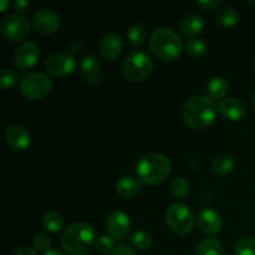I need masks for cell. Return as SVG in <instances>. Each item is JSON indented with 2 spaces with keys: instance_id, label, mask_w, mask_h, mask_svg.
Masks as SVG:
<instances>
[{
  "instance_id": "1",
  "label": "cell",
  "mask_w": 255,
  "mask_h": 255,
  "mask_svg": "<svg viewBox=\"0 0 255 255\" xmlns=\"http://www.w3.org/2000/svg\"><path fill=\"white\" fill-rule=\"evenodd\" d=\"M218 107L211 97L197 95L187 100L182 114L186 124L194 129L208 128L217 117Z\"/></svg>"
},
{
  "instance_id": "2",
  "label": "cell",
  "mask_w": 255,
  "mask_h": 255,
  "mask_svg": "<svg viewBox=\"0 0 255 255\" xmlns=\"http://www.w3.org/2000/svg\"><path fill=\"white\" fill-rule=\"evenodd\" d=\"M172 171V163L162 153H147L137 162L136 172L139 181L147 186H157L168 178Z\"/></svg>"
},
{
  "instance_id": "3",
  "label": "cell",
  "mask_w": 255,
  "mask_h": 255,
  "mask_svg": "<svg viewBox=\"0 0 255 255\" xmlns=\"http://www.w3.org/2000/svg\"><path fill=\"white\" fill-rule=\"evenodd\" d=\"M96 242L95 229L87 222L71 224L61 237V246L70 255H86Z\"/></svg>"
},
{
  "instance_id": "4",
  "label": "cell",
  "mask_w": 255,
  "mask_h": 255,
  "mask_svg": "<svg viewBox=\"0 0 255 255\" xmlns=\"http://www.w3.org/2000/svg\"><path fill=\"white\" fill-rule=\"evenodd\" d=\"M149 49L162 61H174L183 51V41L174 30L158 27L149 37Z\"/></svg>"
},
{
  "instance_id": "5",
  "label": "cell",
  "mask_w": 255,
  "mask_h": 255,
  "mask_svg": "<svg viewBox=\"0 0 255 255\" xmlns=\"http://www.w3.org/2000/svg\"><path fill=\"white\" fill-rule=\"evenodd\" d=\"M153 71V61L147 52L137 50L126 57L122 66L125 77L132 82L146 80Z\"/></svg>"
},
{
  "instance_id": "6",
  "label": "cell",
  "mask_w": 255,
  "mask_h": 255,
  "mask_svg": "<svg viewBox=\"0 0 255 255\" xmlns=\"http://www.w3.org/2000/svg\"><path fill=\"white\" fill-rule=\"evenodd\" d=\"M52 89V81L46 74L40 71L29 72L21 77L20 90L21 94L31 101L45 99Z\"/></svg>"
},
{
  "instance_id": "7",
  "label": "cell",
  "mask_w": 255,
  "mask_h": 255,
  "mask_svg": "<svg viewBox=\"0 0 255 255\" xmlns=\"http://www.w3.org/2000/svg\"><path fill=\"white\" fill-rule=\"evenodd\" d=\"M166 223L174 233L184 236L193 231L196 219L188 206L183 203H174L167 209Z\"/></svg>"
},
{
  "instance_id": "8",
  "label": "cell",
  "mask_w": 255,
  "mask_h": 255,
  "mask_svg": "<svg viewBox=\"0 0 255 255\" xmlns=\"http://www.w3.org/2000/svg\"><path fill=\"white\" fill-rule=\"evenodd\" d=\"M1 32L10 41H22L30 34V24L22 15H7L1 21Z\"/></svg>"
},
{
  "instance_id": "9",
  "label": "cell",
  "mask_w": 255,
  "mask_h": 255,
  "mask_svg": "<svg viewBox=\"0 0 255 255\" xmlns=\"http://www.w3.org/2000/svg\"><path fill=\"white\" fill-rule=\"evenodd\" d=\"M45 69L55 77H65L71 75L76 69V60L67 52H57L45 61Z\"/></svg>"
},
{
  "instance_id": "10",
  "label": "cell",
  "mask_w": 255,
  "mask_h": 255,
  "mask_svg": "<svg viewBox=\"0 0 255 255\" xmlns=\"http://www.w3.org/2000/svg\"><path fill=\"white\" fill-rule=\"evenodd\" d=\"M31 25L35 31L40 35H51L59 30L61 25V19L59 14L51 9L37 10L31 20Z\"/></svg>"
},
{
  "instance_id": "11",
  "label": "cell",
  "mask_w": 255,
  "mask_h": 255,
  "mask_svg": "<svg viewBox=\"0 0 255 255\" xmlns=\"http://www.w3.org/2000/svg\"><path fill=\"white\" fill-rule=\"evenodd\" d=\"M107 231L114 239H125L131 231V219L126 212L121 209H114L110 212L106 221Z\"/></svg>"
},
{
  "instance_id": "12",
  "label": "cell",
  "mask_w": 255,
  "mask_h": 255,
  "mask_svg": "<svg viewBox=\"0 0 255 255\" xmlns=\"http://www.w3.org/2000/svg\"><path fill=\"white\" fill-rule=\"evenodd\" d=\"M40 57V49L36 42L24 41L16 47L14 54V62L17 69L29 70L36 65Z\"/></svg>"
},
{
  "instance_id": "13",
  "label": "cell",
  "mask_w": 255,
  "mask_h": 255,
  "mask_svg": "<svg viewBox=\"0 0 255 255\" xmlns=\"http://www.w3.org/2000/svg\"><path fill=\"white\" fill-rule=\"evenodd\" d=\"M196 222L199 231L204 234H209V236L218 234L223 227V219H222L221 214L211 208L202 209L197 216Z\"/></svg>"
},
{
  "instance_id": "14",
  "label": "cell",
  "mask_w": 255,
  "mask_h": 255,
  "mask_svg": "<svg viewBox=\"0 0 255 255\" xmlns=\"http://www.w3.org/2000/svg\"><path fill=\"white\" fill-rule=\"evenodd\" d=\"M5 142L15 151H25L31 143V137L27 129L20 125H11L5 131Z\"/></svg>"
},
{
  "instance_id": "15",
  "label": "cell",
  "mask_w": 255,
  "mask_h": 255,
  "mask_svg": "<svg viewBox=\"0 0 255 255\" xmlns=\"http://www.w3.org/2000/svg\"><path fill=\"white\" fill-rule=\"evenodd\" d=\"M124 50V42L116 32H109L100 41V52L107 61H115L119 59Z\"/></svg>"
},
{
  "instance_id": "16",
  "label": "cell",
  "mask_w": 255,
  "mask_h": 255,
  "mask_svg": "<svg viewBox=\"0 0 255 255\" xmlns=\"http://www.w3.org/2000/svg\"><path fill=\"white\" fill-rule=\"evenodd\" d=\"M219 112L222 116L231 121H239L246 115V105L237 97H227L219 104Z\"/></svg>"
},
{
  "instance_id": "17",
  "label": "cell",
  "mask_w": 255,
  "mask_h": 255,
  "mask_svg": "<svg viewBox=\"0 0 255 255\" xmlns=\"http://www.w3.org/2000/svg\"><path fill=\"white\" fill-rule=\"evenodd\" d=\"M80 70H81L82 79L87 84H97L101 79V64L94 55H86L82 57L81 62H80Z\"/></svg>"
},
{
  "instance_id": "18",
  "label": "cell",
  "mask_w": 255,
  "mask_h": 255,
  "mask_svg": "<svg viewBox=\"0 0 255 255\" xmlns=\"http://www.w3.org/2000/svg\"><path fill=\"white\" fill-rule=\"evenodd\" d=\"M204 29V20L199 14H189L182 20V34L188 39H196Z\"/></svg>"
},
{
  "instance_id": "19",
  "label": "cell",
  "mask_w": 255,
  "mask_h": 255,
  "mask_svg": "<svg viewBox=\"0 0 255 255\" xmlns=\"http://www.w3.org/2000/svg\"><path fill=\"white\" fill-rule=\"evenodd\" d=\"M117 193L125 198H131V197L137 196L141 191V183L138 179L133 177H122L116 183Z\"/></svg>"
},
{
  "instance_id": "20",
  "label": "cell",
  "mask_w": 255,
  "mask_h": 255,
  "mask_svg": "<svg viewBox=\"0 0 255 255\" xmlns=\"http://www.w3.org/2000/svg\"><path fill=\"white\" fill-rule=\"evenodd\" d=\"M236 167V161L232 154L219 153L212 161V169L218 176H227Z\"/></svg>"
},
{
  "instance_id": "21",
  "label": "cell",
  "mask_w": 255,
  "mask_h": 255,
  "mask_svg": "<svg viewBox=\"0 0 255 255\" xmlns=\"http://www.w3.org/2000/svg\"><path fill=\"white\" fill-rule=\"evenodd\" d=\"M228 89L229 84L226 77L223 76L213 77L207 84V94H208V97H211L212 100H219L224 97L227 92H228Z\"/></svg>"
},
{
  "instance_id": "22",
  "label": "cell",
  "mask_w": 255,
  "mask_h": 255,
  "mask_svg": "<svg viewBox=\"0 0 255 255\" xmlns=\"http://www.w3.org/2000/svg\"><path fill=\"white\" fill-rule=\"evenodd\" d=\"M216 19L222 26L224 27H233L238 24L239 19H241V15H239L238 10L233 6H226L222 7L221 10H218L216 15Z\"/></svg>"
},
{
  "instance_id": "23",
  "label": "cell",
  "mask_w": 255,
  "mask_h": 255,
  "mask_svg": "<svg viewBox=\"0 0 255 255\" xmlns=\"http://www.w3.org/2000/svg\"><path fill=\"white\" fill-rule=\"evenodd\" d=\"M64 217L56 211H49L42 217V226L50 233H59L64 228Z\"/></svg>"
},
{
  "instance_id": "24",
  "label": "cell",
  "mask_w": 255,
  "mask_h": 255,
  "mask_svg": "<svg viewBox=\"0 0 255 255\" xmlns=\"http://www.w3.org/2000/svg\"><path fill=\"white\" fill-rule=\"evenodd\" d=\"M223 244L216 238L203 239L197 247V255H222Z\"/></svg>"
},
{
  "instance_id": "25",
  "label": "cell",
  "mask_w": 255,
  "mask_h": 255,
  "mask_svg": "<svg viewBox=\"0 0 255 255\" xmlns=\"http://www.w3.org/2000/svg\"><path fill=\"white\" fill-rule=\"evenodd\" d=\"M147 39L146 27L141 24H132L127 29V40L132 46H139Z\"/></svg>"
},
{
  "instance_id": "26",
  "label": "cell",
  "mask_w": 255,
  "mask_h": 255,
  "mask_svg": "<svg viewBox=\"0 0 255 255\" xmlns=\"http://www.w3.org/2000/svg\"><path fill=\"white\" fill-rule=\"evenodd\" d=\"M191 191V184L186 177H177L173 179L171 184V192L176 198L184 199L189 194Z\"/></svg>"
},
{
  "instance_id": "27",
  "label": "cell",
  "mask_w": 255,
  "mask_h": 255,
  "mask_svg": "<svg viewBox=\"0 0 255 255\" xmlns=\"http://www.w3.org/2000/svg\"><path fill=\"white\" fill-rule=\"evenodd\" d=\"M184 49H186V52L189 56L198 59V57L203 56L206 54L208 46H207V44L202 39H191L187 41Z\"/></svg>"
},
{
  "instance_id": "28",
  "label": "cell",
  "mask_w": 255,
  "mask_h": 255,
  "mask_svg": "<svg viewBox=\"0 0 255 255\" xmlns=\"http://www.w3.org/2000/svg\"><path fill=\"white\" fill-rule=\"evenodd\" d=\"M236 255H255V237H244L236 244Z\"/></svg>"
},
{
  "instance_id": "29",
  "label": "cell",
  "mask_w": 255,
  "mask_h": 255,
  "mask_svg": "<svg viewBox=\"0 0 255 255\" xmlns=\"http://www.w3.org/2000/svg\"><path fill=\"white\" fill-rule=\"evenodd\" d=\"M131 243L139 251H146L152 246V237L147 232H136L131 237Z\"/></svg>"
},
{
  "instance_id": "30",
  "label": "cell",
  "mask_w": 255,
  "mask_h": 255,
  "mask_svg": "<svg viewBox=\"0 0 255 255\" xmlns=\"http://www.w3.org/2000/svg\"><path fill=\"white\" fill-rule=\"evenodd\" d=\"M95 247H96L97 252L102 254H109L115 251V239L111 236L107 234H102L95 242Z\"/></svg>"
},
{
  "instance_id": "31",
  "label": "cell",
  "mask_w": 255,
  "mask_h": 255,
  "mask_svg": "<svg viewBox=\"0 0 255 255\" xmlns=\"http://www.w3.org/2000/svg\"><path fill=\"white\" fill-rule=\"evenodd\" d=\"M16 72L10 69H2L0 72V84L2 90H9L17 84Z\"/></svg>"
},
{
  "instance_id": "32",
  "label": "cell",
  "mask_w": 255,
  "mask_h": 255,
  "mask_svg": "<svg viewBox=\"0 0 255 255\" xmlns=\"http://www.w3.org/2000/svg\"><path fill=\"white\" fill-rule=\"evenodd\" d=\"M34 246L35 248L39 249V251L47 252L49 251L50 246H51V241H50V237L47 234L44 233H37L34 237Z\"/></svg>"
},
{
  "instance_id": "33",
  "label": "cell",
  "mask_w": 255,
  "mask_h": 255,
  "mask_svg": "<svg viewBox=\"0 0 255 255\" xmlns=\"http://www.w3.org/2000/svg\"><path fill=\"white\" fill-rule=\"evenodd\" d=\"M196 4L204 11H212V10H216L222 4V1L221 0H203V1L197 0Z\"/></svg>"
},
{
  "instance_id": "34",
  "label": "cell",
  "mask_w": 255,
  "mask_h": 255,
  "mask_svg": "<svg viewBox=\"0 0 255 255\" xmlns=\"http://www.w3.org/2000/svg\"><path fill=\"white\" fill-rule=\"evenodd\" d=\"M12 7H14L15 11L17 14H24V12L29 11V9L31 7V2L29 0H14L12 1Z\"/></svg>"
},
{
  "instance_id": "35",
  "label": "cell",
  "mask_w": 255,
  "mask_h": 255,
  "mask_svg": "<svg viewBox=\"0 0 255 255\" xmlns=\"http://www.w3.org/2000/svg\"><path fill=\"white\" fill-rule=\"evenodd\" d=\"M111 255H137V253L128 246H119L115 248Z\"/></svg>"
},
{
  "instance_id": "36",
  "label": "cell",
  "mask_w": 255,
  "mask_h": 255,
  "mask_svg": "<svg viewBox=\"0 0 255 255\" xmlns=\"http://www.w3.org/2000/svg\"><path fill=\"white\" fill-rule=\"evenodd\" d=\"M14 255H37L36 251L30 247H20L19 249H16Z\"/></svg>"
},
{
  "instance_id": "37",
  "label": "cell",
  "mask_w": 255,
  "mask_h": 255,
  "mask_svg": "<svg viewBox=\"0 0 255 255\" xmlns=\"http://www.w3.org/2000/svg\"><path fill=\"white\" fill-rule=\"evenodd\" d=\"M42 255H66L64 252L59 251V249H49L47 252H45Z\"/></svg>"
},
{
  "instance_id": "38",
  "label": "cell",
  "mask_w": 255,
  "mask_h": 255,
  "mask_svg": "<svg viewBox=\"0 0 255 255\" xmlns=\"http://www.w3.org/2000/svg\"><path fill=\"white\" fill-rule=\"evenodd\" d=\"M7 4H9V2H7V1H2L1 2V11H5V10H6Z\"/></svg>"
},
{
  "instance_id": "39",
  "label": "cell",
  "mask_w": 255,
  "mask_h": 255,
  "mask_svg": "<svg viewBox=\"0 0 255 255\" xmlns=\"http://www.w3.org/2000/svg\"><path fill=\"white\" fill-rule=\"evenodd\" d=\"M253 102H254V106H255V94H254V97H253Z\"/></svg>"
},
{
  "instance_id": "40",
  "label": "cell",
  "mask_w": 255,
  "mask_h": 255,
  "mask_svg": "<svg viewBox=\"0 0 255 255\" xmlns=\"http://www.w3.org/2000/svg\"><path fill=\"white\" fill-rule=\"evenodd\" d=\"M254 69H255V57H254Z\"/></svg>"
},
{
  "instance_id": "41",
  "label": "cell",
  "mask_w": 255,
  "mask_h": 255,
  "mask_svg": "<svg viewBox=\"0 0 255 255\" xmlns=\"http://www.w3.org/2000/svg\"><path fill=\"white\" fill-rule=\"evenodd\" d=\"M254 21H255V16H254Z\"/></svg>"
},
{
  "instance_id": "42",
  "label": "cell",
  "mask_w": 255,
  "mask_h": 255,
  "mask_svg": "<svg viewBox=\"0 0 255 255\" xmlns=\"http://www.w3.org/2000/svg\"><path fill=\"white\" fill-rule=\"evenodd\" d=\"M228 255H231V254H228Z\"/></svg>"
}]
</instances>
